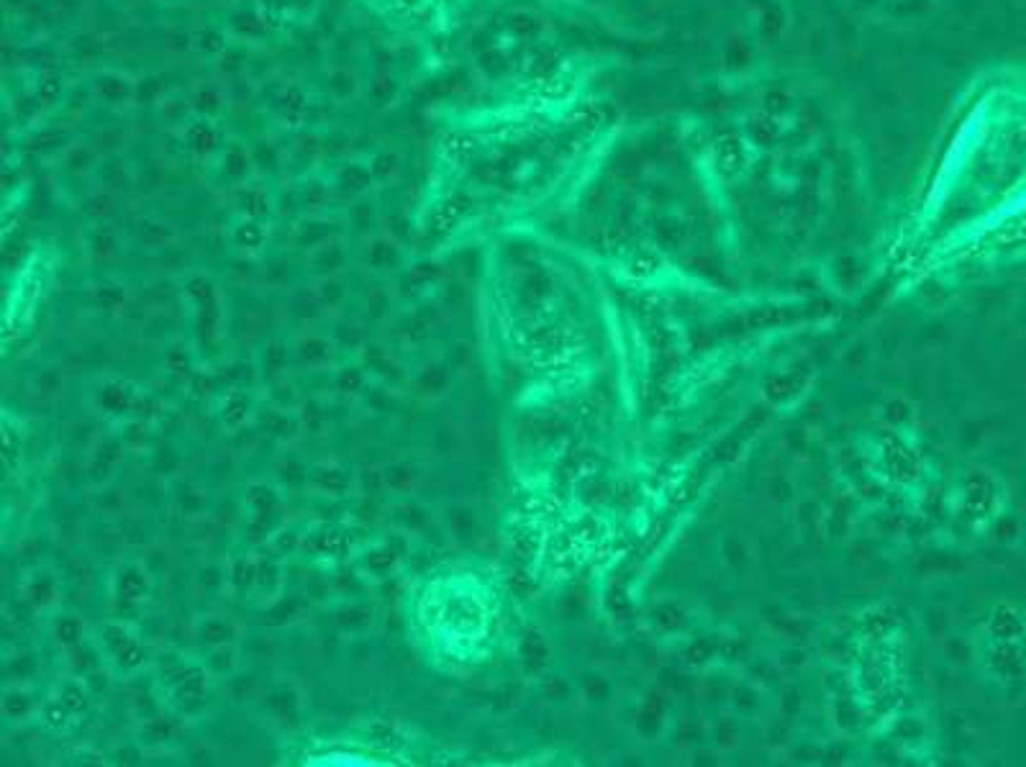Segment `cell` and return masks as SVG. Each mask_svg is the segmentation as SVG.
Masks as SVG:
<instances>
[{
  "mask_svg": "<svg viewBox=\"0 0 1026 767\" xmlns=\"http://www.w3.org/2000/svg\"><path fill=\"white\" fill-rule=\"evenodd\" d=\"M370 383V372L360 362L334 367V375H331V388L342 398H362V393L370 388Z\"/></svg>",
  "mask_w": 1026,
  "mask_h": 767,
  "instance_id": "83f0119b",
  "label": "cell"
},
{
  "mask_svg": "<svg viewBox=\"0 0 1026 767\" xmlns=\"http://www.w3.org/2000/svg\"><path fill=\"white\" fill-rule=\"evenodd\" d=\"M34 670H36V662L31 655L11 657V662H8V673H11V678L16 680V683H26Z\"/></svg>",
  "mask_w": 1026,
  "mask_h": 767,
  "instance_id": "bcb514c9",
  "label": "cell"
},
{
  "mask_svg": "<svg viewBox=\"0 0 1026 767\" xmlns=\"http://www.w3.org/2000/svg\"><path fill=\"white\" fill-rule=\"evenodd\" d=\"M357 362L370 372V378L375 383H383L388 388H401V385H408V378L411 372L406 370L398 354L383 342H365L357 352Z\"/></svg>",
  "mask_w": 1026,
  "mask_h": 767,
  "instance_id": "8992f818",
  "label": "cell"
},
{
  "mask_svg": "<svg viewBox=\"0 0 1026 767\" xmlns=\"http://www.w3.org/2000/svg\"><path fill=\"white\" fill-rule=\"evenodd\" d=\"M183 293H185V298H188L190 306L195 308V313L219 308V293H216V285H213V280L206 278V275H193V278L185 280Z\"/></svg>",
  "mask_w": 1026,
  "mask_h": 767,
  "instance_id": "d590c367",
  "label": "cell"
},
{
  "mask_svg": "<svg viewBox=\"0 0 1026 767\" xmlns=\"http://www.w3.org/2000/svg\"><path fill=\"white\" fill-rule=\"evenodd\" d=\"M18 593L36 608V611H54L62 601V580L54 573L52 567L34 565L24 575Z\"/></svg>",
  "mask_w": 1026,
  "mask_h": 767,
  "instance_id": "4fadbf2b",
  "label": "cell"
},
{
  "mask_svg": "<svg viewBox=\"0 0 1026 767\" xmlns=\"http://www.w3.org/2000/svg\"><path fill=\"white\" fill-rule=\"evenodd\" d=\"M39 706H42V701L36 698L34 688L29 683H16L13 680L11 685H6L3 696H0V711H3L8 721L36 719Z\"/></svg>",
  "mask_w": 1026,
  "mask_h": 767,
  "instance_id": "7402d4cb",
  "label": "cell"
},
{
  "mask_svg": "<svg viewBox=\"0 0 1026 767\" xmlns=\"http://www.w3.org/2000/svg\"><path fill=\"white\" fill-rule=\"evenodd\" d=\"M285 570L280 565L278 555H260V573H257V596L262 598V603L272 601L275 596H280L285 590Z\"/></svg>",
  "mask_w": 1026,
  "mask_h": 767,
  "instance_id": "4dcf8cb0",
  "label": "cell"
},
{
  "mask_svg": "<svg viewBox=\"0 0 1026 767\" xmlns=\"http://www.w3.org/2000/svg\"><path fill=\"white\" fill-rule=\"evenodd\" d=\"M52 693L70 708L72 714L77 716V721H83V716H88L90 708H93V691H90L88 680L77 678V675L59 678Z\"/></svg>",
  "mask_w": 1026,
  "mask_h": 767,
  "instance_id": "484cf974",
  "label": "cell"
},
{
  "mask_svg": "<svg viewBox=\"0 0 1026 767\" xmlns=\"http://www.w3.org/2000/svg\"><path fill=\"white\" fill-rule=\"evenodd\" d=\"M337 354L339 342L334 339V334H326V331L308 329L298 334V339L293 342V360L308 372H324L329 367H337Z\"/></svg>",
  "mask_w": 1026,
  "mask_h": 767,
  "instance_id": "52a82bcc",
  "label": "cell"
},
{
  "mask_svg": "<svg viewBox=\"0 0 1026 767\" xmlns=\"http://www.w3.org/2000/svg\"><path fill=\"white\" fill-rule=\"evenodd\" d=\"M201 662L216 680H229L231 675L239 673V665H242V660H239V644L206 649V657Z\"/></svg>",
  "mask_w": 1026,
  "mask_h": 767,
  "instance_id": "1f68e13d",
  "label": "cell"
},
{
  "mask_svg": "<svg viewBox=\"0 0 1026 767\" xmlns=\"http://www.w3.org/2000/svg\"><path fill=\"white\" fill-rule=\"evenodd\" d=\"M152 667L157 670L154 685L160 691L162 701L170 711L183 719H193L206 708L211 696L213 675L208 673L201 660L177 655V652H160L154 655Z\"/></svg>",
  "mask_w": 1026,
  "mask_h": 767,
  "instance_id": "6da1fadb",
  "label": "cell"
},
{
  "mask_svg": "<svg viewBox=\"0 0 1026 767\" xmlns=\"http://www.w3.org/2000/svg\"><path fill=\"white\" fill-rule=\"evenodd\" d=\"M306 608V598L298 596V593H285L283 590L280 596H275L272 601H267L265 606H262V614H265V621H270V624L285 626L301 619Z\"/></svg>",
  "mask_w": 1026,
  "mask_h": 767,
  "instance_id": "f546056e",
  "label": "cell"
},
{
  "mask_svg": "<svg viewBox=\"0 0 1026 767\" xmlns=\"http://www.w3.org/2000/svg\"><path fill=\"white\" fill-rule=\"evenodd\" d=\"M36 721H39V724H42V729H47L49 734H67V732H72L77 724H80V721H77V716L72 714L70 708L59 701L54 693H49V696L42 701V706H39V714H36Z\"/></svg>",
  "mask_w": 1026,
  "mask_h": 767,
  "instance_id": "f1b7e54d",
  "label": "cell"
},
{
  "mask_svg": "<svg viewBox=\"0 0 1026 767\" xmlns=\"http://www.w3.org/2000/svg\"><path fill=\"white\" fill-rule=\"evenodd\" d=\"M93 301L101 311L121 313L126 308V303H129V295H126V290L121 288V285H101V288L95 290Z\"/></svg>",
  "mask_w": 1026,
  "mask_h": 767,
  "instance_id": "b9f144b4",
  "label": "cell"
},
{
  "mask_svg": "<svg viewBox=\"0 0 1026 767\" xmlns=\"http://www.w3.org/2000/svg\"><path fill=\"white\" fill-rule=\"evenodd\" d=\"M385 519L398 534L403 537H411V534H421L429 524V514L421 503L411 501V498H393L388 508H385Z\"/></svg>",
  "mask_w": 1026,
  "mask_h": 767,
  "instance_id": "603a6c76",
  "label": "cell"
},
{
  "mask_svg": "<svg viewBox=\"0 0 1026 767\" xmlns=\"http://www.w3.org/2000/svg\"><path fill=\"white\" fill-rule=\"evenodd\" d=\"M380 470H383L385 493L393 498H411L424 480L421 465L413 460H390L380 465Z\"/></svg>",
  "mask_w": 1026,
  "mask_h": 767,
  "instance_id": "ffe728a7",
  "label": "cell"
},
{
  "mask_svg": "<svg viewBox=\"0 0 1026 767\" xmlns=\"http://www.w3.org/2000/svg\"><path fill=\"white\" fill-rule=\"evenodd\" d=\"M183 716H177L175 711H162L160 716H152V719L147 721H139L136 724V732H134V742L142 747L144 752H157V750H165V747H170L172 742L177 739V734H180V729H183Z\"/></svg>",
  "mask_w": 1026,
  "mask_h": 767,
  "instance_id": "2e32d148",
  "label": "cell"
},
{
  "mask_svg": "<svg viewBox=\"0 0 1026 767\" xmlns=\"http://www.w3.org/2000/svg\"><path fill=\"white\" fill-rule=\"evenodd\" d=\"M47 632L49 637H52V642L57 644V649H62V652H70V649H75L77 644H83L85 639L90 637L88 624L83 621V616L72 614V611H57V614H52V619H49L47 624Z\"/></svg>",
  "mask_w": 1026,
  "mask_h": 767,
  "instance_id": "cb8c5ba5",
  "label": "cell"
},
{
  "mask_svg": "<svg viewBox=\"0 0 1026 767\" xmlns=\"http://www.w3.org/2000/svg\"><path fill=\"white\" fill-rule=\"evenodd\" d=\"M444 311L439 303H416L411 311H406L401 319L396 321V337L401 339L403 344H411V347H421V344L431 342V337L437 334L439 326H442Z\"/></svg>",
  "mask_w": 1026,
  "mask_h": 767,
  "instance_id": "ba28073f",
  "label": "cell"
},
{
  "mask_svg": "<svg viewBox=\"0 0 1026 767\" xmlns=\"http://www.w3.org/2000/svg\"><path fill=\"white\" fill-rule=\"evenodd\" d=\"M142 398V390L139 385L131 383L126 378H108L98 385V390L93 393L95 408L108 416V419H129L134 416V408Z\"/></svg>",
  "mask_w": 1026,
  "mask_h": 767,
  "instance_id": "30bf717a",
  "label": "cell"
},
{
  "mask_svg": "<svg viewBox=\"0 0 1026 767\" xmlns=\"http://www.w3.org/2000/svg\"><path fill=\"white\" fill-rule=\"evenodd\" d=\"M154 575L139 560H124L111 575V601L118 608H142L152 598Z\"/></svg>",
  "mask_w": 1026,
  "mask_h": 767,
  "instance_id": "277c9868",
  "label": "cell"
},
{
  "mask_svg": "<svg viewBox=\"0 0 1026 767\" xmlns=\"http://www.w3.org/2000/svg\"><path fill=\"white\" fill-rule=\"evenodd\" d=\"M354 493H360L362 498L383 496L385 493L383 470H380V467H365V470L357 472V485H354Z\"/></svg>",
  "mask_w": 1026,
  "mask_h": 767,
  "instance_id": "7bdbcfd3",
  "label": "cell"
},
{
  "mask_svg": "<svg viewBox=\"0 0 1026 767\" xmlns=\"http://www.w3.org/2000/svg\"><path fill=\"white\" fill-rule=\"evenodd\" d=\"M257 411H260V398L254 396L247 385H234V388L224 390L216 413H219L221 426L229 434H236V431H244V426H249L257 419Z\"/></svg>",
  "mask_w": 1026,
  "mask_h": 767,
  "instance_id": "5bb4252c",
  "label": "cell"
},
{
  "mask_svg": "<svg viewBox=\"0 0 1026 767\" xmlns=\"http://www.w3.org/2000/svg\"><path fill=\"white\" fill-rule=\"evenodd\" d=\"M398 265H401V249H398V244L388 239V236H378L372 242L370 254H367V267L372 272H390L396 270Z\"/></svg>",
  "mask_w": 1026,
  "mask_h": 767,
  "instance_id": "74e56055",
  "label": "cell"
},
{
  "mask_svg": "<svg viewBox=\"0 0 1026 767\" xmlns=\"http://www.w3.org/2000/svg\"><path fill=\"white\" fill-rule=\"evenodd\" d=\"M354 485H357V472L339 460H321L308 467L306 488L313 496H321L326 501H342L352 496Z\"/></svg>",
  "mask_w": 1026,
  "mask_h": 767,
  "instance_id": "5b68a950",
  "label": "cell"
},
{
  "mask_svg": "<svg viewBox=\"0 0 1026 767\" xmlns=\"http://www.w3.org/2000/svg\"><path fill=\"white\" fill-rule=\"evenodd\" d=\"M193 639L203 649L242 642V624L229 614H201L193 621Z\"/></svg>",
  "mask_w": 1026,
  "mask_h": 767,
  "instance_id": "e0dca14e",
  "label": "cell"
},
{
  "mask_svg": "<svg viewBox=\"0 0 1026 767\" xmlns=\"http://www.w3.org/2000/svg\"><path fill=\"white\" fill-rule=\"evenodd\" d=\"M434 265H429V262H424V265H416L411 267V270L406 272V278L401 280V288L403 293H419V290L429 288L434 280H437V270H431Z\"/></svg>",
  "mask_w": 1026,
  "mask_h": 767,
  "instance_id": "f6af8a7d",
  "label": "cell"
},
{
  "mask_svg": "<svg viewBox=\"0 0 1026 767\" xmlns=\"http://www.w3.org/2000/svg\"><path fill=\"white\" fill-rule=\"evenodd\" d=\"M31 393L42 401H54L65 393V372L59 367H44L31 380Z\"/></svg>",
  "mask_w": 1026,
  "mask_h": 767,
  "instance_id": "f35d334b",
  "label": "cell"
},
{
  "mask_svg": "<svg viewBox=\"0 0 1026 767\" xmlns=\"http://www.w3.org/2000/svg\"><path fill=\"white\" fill-rule=\"evenodd\" d=\"M303 537H306V529H301V526L295 524H285L272 534L267 544H270L272 552L278 557H290L298 555L303 549Z\"/></svg>",
  "mask_w": 1026,
  "mask_h": 767,
  "instance_id": "ab89813d",
  "label": "cell"
},
{
  "mask_svg": "<svg viewBox=\"0 0 1026 767\" xmlns=\"http://www.w3.org/2000/svg\"><path fill=\"white\" fill-rule=\"evenodd\" d=\"M303 703H306L303 688L290 678L275 680L265 691V698H262V706H265L267 714L285 726L301 724Z\"/></svg>",
  "mask_w": 1026,
  "mask_h": 767,
  "instance_id": "7c38bea8",
  "label": "cell"
},
{
  "mask_svg": "<svg viewBox=\"0 0 1026 767\" xmlns=\"http://www.w3.org/2000/svg\"><path fill=\"white\" fill-rule=\"evenodd\" d=\"M444 529H447L449 542L465 547L478 537V516L467 503H452L444 514Z\"/></svg>",
  "mask_w": 1026,
  "mask_h": 767,
  "instance_id": "4316f807",
  "label": "cell"
},
{
  "mask_svg": "<svg viewBox=\"0 0 1026 767\" xmlns=\"http://www.w3.org/2000/svg\"><path fill=\"white\" fill-rule=\"evenodd\" d=\"M452 385H455V367L449 365V360H429L408 378L406 388L419 401L437 403L449 396Z\"/></svg>",
  "mask_w": 1026,
  "mask_h": 767,
  "instance_id": "9c48e42d",
  "label": "cell"
},
{
  "mask_svg": "<svg viewBox=\"0 0 1026 767\" xmlns=\"http://www.w3.org/2000/svg\"><path fill=\"white\" fill-rule=\"evenodd\" d=\"M257 573H260V555L239 552L226 560V593L231 598H249L257 590Z\"/></svg>",
  "mask_w": 1026,
  "mask_h": 767,
  "instance_id": "d6986e66",
  "label": "cell"
},
{
  "mask_svg": "<svg viewBox=\"0 0 1026 767\" xmlns=\"http://www.w3.org/2000/svg\"><path fill=\"white\" fill-rule=\"evenodd\" d=\"M95 642L103 649L108 667L121 678H136V675L152 667L154 652L144 637L134 629L131 621L108 619L95 626Z\"/></svg>",
  "mask_w": 1026,
  "mask_h": 767,
  "instance_id": "7a4b0ae2",
  "label": "cell"
},
{
  "mask_svg": "<svg viewBox=\"0 0 1026 767\" xmlns=\"http://www.w3.org/2000/svg\"><path fill=\"white\" fill-rule=\"evenodd\" d=\"M375 621H378L375 606L362 601H349L334 611V624H337L339 632L347 634V637H365L372 626H375Z\"/></svg>",
  "mask_w": 1026,
  "mask_h": 767,
  "instance_id": "d4e9b609",
  "label": "cell"
},
{
  "mask_svg": "<svg viewBox=\"0 0 1026 767\" xmlns=\"http://www.w3.org/2000/svg\"><path fill=\"white\" fill-rule=\"evenodd\" d=\"M24 460V429L11 413H3V462L8 475H16Z\"/></svg>",
  "mask_w": 1026,
  "mask_h": 767,
  "instance_id": "d6a6232c",
  "label": "cell"
},
{
  "mask_svg": "<svg viewBox=\"0 0 1026 767\" xmlns=\"http://www.w3.org/2000/svg\"><path fill=\"white\" fill-rule=\"evenodd\" d=\"M352 567L365 580L380 583V580H388L401 573L403 555L390 542H375L360 552H354Z\"/></svg>",
  "mask_w": 1026,
  "mask_h": 767,
  "instance_id": "8fae6325",
  "label": "cell"
},
{
  "mask_svg": "<svg viewBox=\"0 0 1026 767\" xmlns=\"http://www.w3.org/2000/svg\"><path fill=\"white\" fill-rule=\"evenodd\" d=\"M298 416H301L303 431H306L308 437H324L326 431H329V411H326V403L319 396L303 398L301 406H298Z\"/></svg>",
  "mask_w": 1026,
  "mask_h": 767,
  "instance_id": "8d00e7d4",
  "label": "cell"
},
{
  "mask_svg": "<svg viewBox=\"0 0 1026 767\" xmlns=\"http://www.w3.org/2000/svg\"><path fill=\"white\" fill-rule=\"evenodd\" d=\"M290 357H293V347H288L283 339H267L260 352H257V362H254L257 365V370H254L257 378L265 385L285 378L290 367Z\"/></svg>",
  "mask_w": 1026,
  "mask_h": 767,
  "instance_id": "44dd1931",
  "label": "cell"
},
{
  "mask_svg": "<svg viewBox=\"0 0 1026 767\" xmlns=\"http://www.w3.org/2000/svg\"><path fill=\"white\" fill-rule=\"evenodd\" d=\"M254 421H257L270 437L280 439V442L285 444H295L303 434H306V431H303L301 416H298V408H278L270 406V403L262 406L260 403V411H257V419Z\"/></svg>",
  "mask_w": 1026,
  "mask_h": 767,
  "instance_id": "ac0fdd59",
  "label": "cell"
},
{
  "mask_svg": "<svg viewBox=\"0 0 1026 767\" xmlns=\"http://www.w3.org/2000/svg\"><path fill=\"white\" fill-rule=\"evenodd\" d=\"M267 236H270V229L262 219H244L242 224L236 226L234 234H231V242L242 254H260L262 247L267 244Z\"/></svg>",
  "mask_w": 1026,
  "mask_h": 767,
  "instance_id": "836d02e7",
  "label": "cell"
},
{
  "mask_svg": "<svg viewBox=\"0 0 1026 767\" xmlns=\"http://www.w3.org/2000/svg\"><path fill=\"white\" fill-rule=\"evenodd\" d=\"M316 295H319L321 306L329 311V308H339L344 301H347V288L342 285V280L337 275L331 278H321L319 288H316Z\"/></svg>",
  "mask_w": 1026,
  "mask_h": 767,
  "instance_id": "ee69618b",
  "label": "cell"
},
{
  "mask_svg": "<svg viewBox=\"0 0 1026 767\" xmlns=\"http://www.w3.org/2000/svg\"><path fill=\"white\" fill-rule=\"evenodd\" d=\"M347 262V252H344L342 244L337 242H321L313 247L311 252V270L319 275V278H331L337 275L339 270Z\"/></svg>",
  "mask_w": 1026,
  "mask_h": 767,
  "instance_id": "e575fe53",
  "label": "cell"
},
{
  "mask_svg": "<svg viewBox=\"0 0 1026 767\" xmlns=\"http://www.w3.org/2000/svg\"><path fill=\"white\" fill-rule=\"evenodd\" d=\"M165 370L180 380H193V375L198 372L195 370V354L183 344H172L165 352Z\"/></svg>",
  "mask_w": 1026,
  "mask_h": 767,
  "instance_id": "60d3db41",
  "label": "cell"
},
{
  "mask_svg": "<svg viewBox=\"0 0 1026 767\" xmlns=\"http://www.w3.org/2000/svg\"><path fill=\"white\" fill-rule=\"evenodd\" d=\"M301 552L316 557V560H349L357 552V537H354L352 526L344 524V521H321V524L306 529Z\"/></svg>",
  "mask_w": 1026,
  "mask_h": 767,
  "instance_id": "3957f363",
  "label": "cell"
},
{
  "mask_svg": "<svg viewBox=\"0 0 1026 767\" xmlns=\"http://www.w3.org/2000/svg\"><path fill=\"white\" fill-rule=\"evenodd\" d=\"M126 442L121 439V434H106V437L95 439V444L90 447V460H88V478L90 483L95 485H106L108 480L113 478V472L118 470L121 460H124Z\"/></svg>",
  "mask_w": 1026,
  "mask_h": 767,
  "instance_id": "9a60e30c",
  "label": "cell"
}]
</instances>
